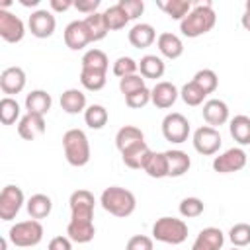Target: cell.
<instances>
[{"label": "cell", "instance_id": "6da1fadb", "mask_svg": "<svg viewBox=\"0 0 250 250\" xmlns=\"http://www.w3.org/2000/svg\"><path fill=\"white\" fill-rule=\"evenodd\" d=\"M217 23V14L211 6V2H203L191 8V12L180 21V31L182 35L195 39L205 33H209Z\"/></svg>", "mask_w": 250, "mask_h": 250}, {"label": "cell", "instance_id": "7a4b0ae2", "mask_svg": "<svg viewBox=\"0 0 250 250\" xmlns=\"http://www.w3.org/2000/svg\"><path fill=\"white\" fill-rule=\"evenodd\" d=\"M100 203L109 215L119 217V219H125V217L133 215L135 209H137V199H135L133 191H129L121 186L105 188L100 195Z\"/></svg>", "mask_w": 250, "mask_h": 250}, {"label": "cell", "instance_id": "3957f363", "mask_svg": "<svg viewBox=\"0 0 250 250\" xmlns=\"http://www.w3.org/2000/svg\"><path fill=\"white\" fill-rule=\"evenodd\" d=\"M62 150L66 162L74 168H82L90 162V141L82 129H68L62 135Z\"/></svg>", "mask_w": 250, "mask_h": 250}, {"label": "cell", "instance_id": "277c9868", "mask_svg": "<svg viewBox=\"0 0 250 250\" xmlns=\"http://www.w3.org/2000/svg\"><path fill=\"white\" fill-rule=\"evenodd\" d=\"M152 238L164 244H182L188 238V225L184 219L176 217H160L152 225Z\"/></svg>", "mask_w": 250, "mask_h": 250}, {"label": "cell", "instance_id": "5b68a950", "mask_svg": "<svg viewBox=\"0 0 250 250\" xmlns=\"http://www.w3.org/2000/svg\"><path fill=\"white\" fill-rule=\"evenodd\" d=\"M8 240L18 248H31L43 240V225L35 219L20 221L10 227Z\"/></svg>", "mask_w": 250, "mask_h": 250}, {"label": "cell", "instance_id": "8992f818", "mask_svg": "<svg viewBox=\"0 0 250 250\" xmlns=\"http://www.w3.org/2000/svg\"><path fill=\"white\" fill-rule=\"evenodd\" d=\"M193 148L203 154V156H213L219 152L221 145H223V139H221V133L219 129L215 127H209V125H201L199 129L193 131Z\"/></svg>", "mask_w": 250, "mask_h": 250}, {"label": "cell", "instance_id": "52a82bcc", "mask_svg": "<svg viewBox=\"0 0 250 250\" xmlns=\"http://www.w3.org/2000/svg\"><path fill=\"white\" fill-rule=\"evenodd\" d=\"M189 131H191V127H189L188 117L182 115V113H178V111L168 113L162 119V135L170 143H176V145L186 143L188 137H189Z\"/></svg>", "mask_w": 250, "mask_h": 250}, {"label": "cell", "instance_id": "ba28073f", "mask_svg": "<svg viewBox=\"0 0 250 250\" xmlns=\"http://www.w3.org/2000/svg\"><path fill=\"white\" fill-rule=\"evenodd\" d=\"M23 203H25V197H23L21 188H18L14 184L4 186L0 191V219L2 221L16 219V215L20 213Z\"/></svg>", "mask_w": 250, "mask_h": 250}, {"label": "cell", "instance_id": "9c48e42d", "mask_svg": "<svg viewBox=\"0 0 250 250\" xmlns=\"http://www.w3.org/2000/svg\"><path fill=\"white\" fill-rule=\"evenodd\" d=\"M246 162H248V156H246L244 148L232 146L213 158V170L219 174H232V172L242 170L246 166Z\"/></svg>", "mask_w": 250, "mask_h": 250}, {"label": "cell", "instance_id": "30bf717a", "mask_svg": "<svg viewBox=\"0 0 250 250\" xmlns=\"http://www.w3.org/2000/svg\"><path fill=\"white\" fill-rule=\"evenodd\" d=\"M27 27H29L33 37L47 39V37H51L55 33L57 20H55L51 10H35V12H31V16L27 20Z\"/></svg>", "mask_w": 250, "mask_h": 250}, {"label": "cell", "instance_id": "8fae6325", "mask_svg": "<svg viewBox=\"0 0 250 250\" xmlns=\"http://www.w3.org/2000/svg\"><path fill=\"white\" fill-rule=\"evenodd\" d=\"M23 35H25L23 21L16 14L8 10H0V37L6 43H20Z\"/></svg>", "mask_w": 250, "mask_h": 250}, {"label": "cell", "instance_id": "7c38bea8", "mask_svg": "<svg viewBox=\"0 0 250 250\" xmlns=\"http://www.w3.org/2000/svg\"><path fill=\"white\" fill-rule=\"evenodd\" d=\"M68 205H70V217H78V219H94V207H96V199L94 193L88 189H76L70 193L68 197Z\"/></svg>", "mask_w": 250, "mask_h": 250}, {"label": "cell", "instance_id": "4fadbf2b", "mask_svg": "<svg viewBox=\"0 0 250 250\" xmlns=\"http://www.w3.org/2000/svg\"><path fill=\"white\" fill-rule=\"evenodd\" d=\"M64 45L70 51H82L88 43H92V37L88 33V27L84 20H74L64 27Z\"/></svg>", "mask_w": 250, "mask_h": 250}, {"label": "cell", "instance_id": "5bb4252c", "mask_svg": "<svg viewBox=\"0 0 250 250\" xmlns=\"http://www.w3.org/2000/svg\"><path fill=\"white\" fill-rule=\"evenodd\" d=\"M96 234V227H94V219H78V217H70L68 225H66V236L72 242L78 244H86L90 240H94Z\"/></svg>", "mask_w": 250, "mask_h": 250}, {"label": "cell", "instance_id": "9a60e30c", "mask_svg": "<svg viewBox=\"0 0 250 250\" xmlns=\"http://www.w3.org/2000/svg\"><path fill=\"white\" fill-rule=\"evenodd\" d=\"M25 82H27V78H25V72H23V68H20V66H8V68H4L2 70V74H0V90L6 94V96H14V94H20L23 88H25Z\"/></svg>", "mask_w": 250, "mask_h": 250}, {"label": "cell", "instance_id": "2e32d148", "mask_svg": "<svg viewBox=\"0 0 250 250\" xmlns=\"http://www.w3.org/2000/svg\"><path fill=\"white\" fill-rule=\"evenodd\" d=\"M45 129H47V123H45V117L43 115L25 113L18 121V135L23 141H33V139L41 137L45 133Z\"/></svg>", "mask_w": 250, "mask_h": 250}, {"label": "cell", "instance_id": "e0dca14e", "mask_svg": "<svg viewBox=\"0 0 250 250\" xmlns=\"http://www.w3.org/2000/svg\"><path fill=\"white\" fill-rule=\"evenodd\" d=\"M201 113H203L205 123H207L209 127H215V129L221 127V125H225V123L229 121V105H227L223 100H217V98L207 100V102L203 104Z\"/></svg>", "mask_w": 250, "mask_h": 250}, {"label": "cell", "instance_id": "ac0fdd59", "mask_svg": "<svg viewBox=\"0 0 250 250\" xmlns=\"http://www.w3.org/2000/svg\"><path fill=\"white\" fill-rule=\"evenodd\" d=\"M178 96H180L178 88H176L172 82H166V80L156 82V86L150 90V102H152L158 109H168V107H172V105L176 104Z\"/></svg>", "mask_w": 250, "mask_h": 250}, {"label": "cell", "instance_id": "d6986e66", "mask_svg": "<svg viewBox=\"0 0 250 250\" xmlns=\"http://www.w3.org/2000/svg\"><path fill=\"white\" fill-rule=\"evenodd\" d=\"M150 152L152 150L148 148L146 141H139V143L127 146L125 150H121V160L131 170H143V166H145V162H146Z\"/></svg>", "mask_w": 250, "mask_h": 250}, {"label": "cell", "instance_id": "ffe728a7", "mask_svg": "<svg viewBox=\"0 0 250 250\" xmlns=\"http://www.w3.org/2000/svg\"><path fill=\"white\" fill-rule=\"evenodd\" d=\"M223 244H225L223 230L217 227H207L199 230V234L191 244V250H221Z\"/></svg>", "mask_w": 250, "mask_h": 250}, {"label": "cell", "instance_id": "44dd1931", "mask_svg": "<svg viewBox=\"0 0 250 250\" xmlns=\"http://www.w3.org/2000/svg\"><path fill=\"white\" fill-rule=\"evenodd\" d=\"M127 39L129 43L135 47V49H146L150 47L158 37H156V29L150 25V23H135L129 33H127Z\"/></svg>", "mask_w": 250, "mask_h": 250}, {"label": "cell", "instance_id": "7402d4cb", "mask_svg": "<svg viewBox=\"0 0 250 250\" xmlns=\"http://www.w3.org/2000/svg\"><path fill=\"white\" fill-rule=\"evenodd\" d=\"M156 47H158L160 55L166 57V59H170V61L180 59L184 55V43H182V39L176 33H170V31H164V33L158 35Z\"/></svg>", "mask_w": 250, "mask_h": 250}, {"label": "cell", "instance_id": "603a6c76", "mask_svg": "<svg viewBox=\"0 0 250 250\" xmlns=\"http://www.w3.org/2000/svg\"><path fill=\"white\" fill-rule=\"evenodd\" d=\"M53 105V98L49 92L45 90H31L25 96V109L27 113H35V115H47L49 109Z\"/></svg>", "mask_w": 250, "mask_h": 250}, {"label": "cell", "instance_id": "cb8c5ba5", "mask_svg": "<svg viewBox=\"0 0 250 250\" xmlns=\"http://www.w3.org/2000/svg\"><path fill=\"white\" fill-rule=\"evenodd\" d=\"M166 160H168V178H180L191 168V158L188 156V152L180 148L166 150Z\"/></svg>", "mask_w": 250, "mask_h": 250}, {"label": "cell", "instance_id": "d4e9b609", "mask_svg": "<svg viewBox=\"0 0 250 250\" xmlns=\"http://www.w3.org/2000/svg\"><path fill=\"white\" fill-rule=\"evenodd\" d=\"M61 107L62 111L70 113V115H76V113H82L86 111V94L78 88H68L61 94Z\"/></svg>", "mask_w": 250, "mask_h": 250}, {"label": "cell", "instance_id": "484cf974", "mask_svg": "<svg viewBox=\"0 0 250 250\" xmlns=\"http://www.w3.org/2000/svg\"><path fill=\"white\" fill-rule=\"evenodd\" d=\"M25 209H27V213H29L31 219L41 221V219H47V217L51 215V211H53V201H51V197L45 195V193H35V195H31V197L27 199Z\"/></svg>", "mask_w": 250, "mask_h": 250}, {"label": "cell", "instance_id": "4316f807", "mask_svg": "<svg viewBox=\"0 0 250 250\" xmlns=\"http://www.w3.org/2000/svg\"><path fill=\"white\" fill-rule=\"evenodd\" d=\"M229 131H230V137L240 146L250 145V117L248 115H234L229 121Z\"/></svg>", "mask_w": 250, "mask_h": 250}, {"label": "cell", "instance_id": "83f0119b", "mask_svg": "<svg viewBox=\"0 0 250 250\" xmlns=\"http://www.w3.org/2000/svg\"><path fill=\"white\" fill-rule=\"evenodd\" d=\"M143 170L146 172V176L156 178V180L168 178V160H166V152H154V150H152V152L148 154V158H146Z\"/></svg>", "mask_w": 250, "mask_h": 250}, {"label": "cell", "instance_id": "f1b7e54d", "mask_svg": "<svg viewBox=\"0 0 250 250\" xmlns=\"http://www.w3.org/2000/svg\"><path fill=\"white\" fill-rule=\"evenodd\" d=\"M164 70H166L164 61H162L160 57H156V55H145V57L139 61V72H141V76H143L145 80H146V78H152V80L162 78Z\"/></svg>", "mask_w": 250, "mask_h": 250}, {"label": "cell", "instance_id": "f546056e", "mask_svg": "<svg viewBox=\"0 0 250 250\" xmlns=\"http://www.w3.org/2000/svg\"><path fill=\"white\" fill-rule=\"evenodd\" d=\"M84 23H86L88 33H90V37H92V43L105 39V35L109 33V27H107V21H105L104 12H96V14L86 16V18H84Z\"/></svg>", "mask_w": 250, "mask_h": 250}, {"label": "cell", "instance_id": "4dcf8cb0", "mask_svg": "<svg viewBox=\"0 0 250 250\" xmlns=\"http://www.w3.org/2000/svg\"><path fill=\"white\" fill-rule=\"evenodd\" d=\"M156 4L170 20H178V21H182L193 8L189 0H168V2H156Z\"/></svg>", "mask_w": 250, "mask_h": 250}, {"label": "cell", "instance_id": "1f68e13d", "mask_svg": "<svg viewBox=\"0 0 250 250\" xmlns=\"http://www.w3.org/2000/svg\"><path fill=\"white\" fill-rule=\"evenodd\" d=\"M139 141H145V133L135 125H125L115 133V146L119 152L125 150L127 146L139 143Z\"/></svg>", "mask_w": 250, "mask_h": 250}, {"label": "cell", "instance_id": "d6a6232c", "mask_svg": "<svg viewBox=\"0 0 250 250\" xmlns=\"http://www.w3.org/2000/svg\"><path fill=\"white\" fill-rule=\"evenodd\" d=\"M107 82V72L104 70H92V68H80V84L90 92H100Z\"/></svg>", "mask_w": 250, "mask_h": 250}, {"label": "cell", "instance_id": "836d02e7", "mask_svg": "<svg viewBox=\"0 0 250 250\" xmlns=\"http://www.w3.org/2000/svg\"><path fill=\"white\" fill-rule=\"evenodd\" d=\"M107 119H109V113L102 104H92L84 111V121L90 129H96V131L104 129L107 125Z\"/></svg>", "mask_w": 250, "mask_h": 250}, {"label": "cell", "instance_id": "e575fe53", "mask_svg": "<svg viewBox=\"0 0 250 250\" xmlns=\"http://www.w3.org/2000/svg\"><path fill=\"white\" fill-rule=\"evenodd\" d=\"M20 119H21V107H20V104L14 98L4 96L0 100V121H2V125H14Z\"/></svg>", "mask_w": 250, "mask_h": 250}, {"label": "cell", "instance_id": "d590c367", "mask_svg": "<svg viewBox=\"0 0 250 250\" xmlns=\"http://www.w3.org/2000/svg\"><path fill=\"white\" fill-rule=\"evenodd\" d=\"M82 68H92V70H104L107 72L109 68V61H107V55L102 51V49H90L82 55V61H80Z\"/></svg>", "mask_w": 250, "mask_h": 250}, {"label": "cell", "instance_id": "8d00e7d4", "mask_svg": "<svg viewBox=\"0 0 250 250\" xmlns=\"http://www.w3.org/2000/svg\"><path fill=\"white\" fill-rule=\"evenodd\" d=\"M180 98L184 100V104L186 105H191V107H197V105H201L203 102H205V98H207V94L193 82V80H189V82H186L184 86H182V90H180Z\"/></svg>", "mask_w": 250, "mask_h": 250}, {"label": "cell", "instance_id": "74e56055", "mask_svg": "<svg viewBox=\"0 0 250 250\" xmlns=\"http://www.w3.org/2000/svg\"><path fill=\"white\" fill-rule=\"evenodd\" d=\"M104 16H105V21H107L109 31L123 29V27L131 21V20H129V16L125 14V10L119 6V2H117V4H113V6H109V8L104 12Z\"/></svg>", "mask_w": 250, "mask_h": 250}, {"label": "cell", "instance_id": "f35d334b", "mask_svg": "<svg viewBox=\"0 0 250 250\" xmlns=\"http://www.w3.org/2000/svg\"><path fill=\"white\" fill-rule=\"evenodd\" d=\"M191 80H193L207 96L213 94V92L217 90V86H219V76H217L215 70H211V68H201V70H197Z\"/></svg>", "mask_w": 250, "mask_h": 250}, {"label": "cell", "instance_id": "ab89813d", "mask_svg": "<svg viewBox=\"0 0 250 250\" xmlns=\"http://www.w3.org/2000/svg\"><path fill=\"white\" fill-rule=\"evenodd\" d=\"M229 240L236 248H244L250 244V225L248 223H236L229 230Z\"/></svg>", "mask_w": 250, "mask_h": 250}, {"label": "cell", "instance_id": "60d3db41", "mask_svg": "<svg viewBox=\"0 0 250 250\" xmlns=\"http://www.w3.org/2000/svg\"><path fill=\"white\" fill-rule=\"evenodd\" d=\"M178 209H180V215L184 219H195L205 211V205H203V201L199 197H184L180 201Z\"/></svg>", "mask_w": 250, "mask_h": 250}, {"label": "cell", "instance_id": "b9f144b4", "mask_svg": "<svg viewBox=\"0 0 250 250\" xmlns=\"http://www.w3.org/2000/svg\"><path fill=\"white\" fill-rule=\"evenodd\" d=\"M111 70H113V74L121 80V78H125V76L137 74V70H139V62H137L135 59H131V57H119V59H115Z\"/></svg>", "mask_w": 250, "mask_h": 250}, {"label": "cell", "instance_id": "7bdbcfd3", "mask_svg": "<svg viewBox=\"0 0 250 250\" xmlns=\"http://www.w3.org/2000/svg\"><path fill=\"white\" fill-rule=\"evenodd\" d=\"M143 88H146V86H145V78L141 74H131V76H125L119 80V92L123 96H129V94L143 90Z\"/></svg>", "mask_w": 250, "mask_h": 250}, {"label": "cell", "instance_id": "ee69618b", "mask_svg": "<svg viewBox=\"0 0 250 250\" xmlns=\"http://www.w3.org/2000/svg\"><path fill=\"white\" fill-rule=\"evenodd\" d=\"M125 104H127L131 109H141V107H145L146 104H150V90H148V88H143V90H137V92L125 96Z\"/></svg>", "mask_w": 250, "mask_h": 250}, {"label": "cell", "instance_id": "f6af8a7d", "mask_svg": "<svg viewBox=\"0 0 250 250\" xmlns=\"http://www.w3.org/2000/svg\"><path fill=\"white\" fill-rule=\"evenodd\" d=\"M125 250H154V242L146 234H135L127 240Z\"/></svg>", "mask_w": 250, "mask_h": 250}, {"label": "cell", "instance_id": "bcb514c9", "mask_svg": "<svg viewBox=\"0 0 250 250\" xmlns=\"http://www.w3.org/2000/svg\"><path fill=\"white\" fill-rule=\"evenodd\" d=\"M119 6L125 10L129 20H137L145 12V2L143 0H119Z\"/></svg>", "mask_w": 250, "mask_h": 250}, {"label": "cell", "instance_id": "7dc6e473", "mask_svg": "<svg viewBox=\"0 0 250 250\" xmlns=\"http://www.w3.org/2000/svg\"><path fill=\"white\" fill-rule=\"evenodd\" d=\"M47 250H72V240L64 234H59V236H55V238H51L49 240V246H47Z\"/></svg>", "mask_w": 250, "mask_h": 250}, {"label": "cell", "instance_id": "c3c4849f", "mask_svg": "<svg viewBox=\"0 0 250 250\" xmlns=\"http://www.w3.org/2000/svg\"><path fill=\"white\" fill-rule=\"evenodd\" d=\"M74 8H76L78 12L90 16V14H96V12H98L100 0H78V2H74Z\"/></svg>", "mask_w": 250, "mask_h": 250}, {"label": "cell", "instance_id": "681fc988", "mask_svg": "<svg viewBox=\"0 0 250 250\" xmlns=\"http://www.w3.org/2000/svg\"><path fill=\"white\" fill-rule=\"evenodd\" d=\"M49 6L53 12H66L68 8H74V2L72 0H51Z\"/></svg>", "mask_w": 250, "mask_h": 250}, {"label": "cell", "instance_id": "f907efd6", "mask_svg": "<svg viewBox=\"0 0 250 250\" xmlns=\"http://www.w3.org/2000/svg\"><path fill=\"white\" fill-rule=\"evenodd\" d=\"M240 23H242V27L246 31H250V12H244V16L240 18Z\"/></svg>", "mask_w": 250, "mask_h": 250}, {"label": "cell", "instance_id": "816d5d0a", "mask_svg": "<svg viewBox=\"0 0 250 250\" xmlns=\"http://www.w3.org/2000/svg\"><path fill=\"white\" fill-rule=\"evenodd\" d=\"M39 0H21V6H37Z\"/></svg>", "mask_w": 250, "mask_h": 250}, {"label": "cell", "instance_id": "f5cc1de1", "mask_svg": "<svg viewBox=\"0 0 250 250\" xmlns=\"http://www.w3.org/2000/svg\"><path fill=\"white\" fill-rule=\"evenodd\" d=\"M244 10H246V12H250V0H246V4H244Z\"/></svg>", "mask_w": 250, "mask_h": 250}, {"label": "cell", "instance_id": "db71d44e", "mask_svg": "<svg viewBox=\"0 0 250 250\" xmlns=\"http://www.w3.org/2000/svg\"><path fill=\"white\" fill-rule=\"evenodd\" d=\"M230 250H240V248H236V246H232V248H230Z\"/></svg>", "mask_w": 250, "mask_h": 250}]
</instances>
